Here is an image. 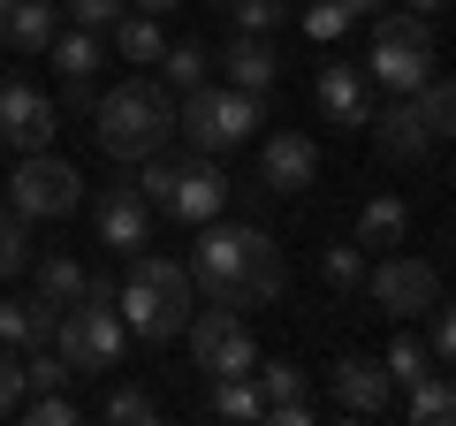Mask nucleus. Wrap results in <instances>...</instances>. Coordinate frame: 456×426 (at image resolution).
Segmentation results:
<instances>
[{
  "label": "nucleus",
  "mask_w": 456,
  "mask_h": 426,
  "mask_svg": "<svg viewBox=\"0 0 456 426\" xmlns=\"http://www.w3.org/2000/svg\"><path fill=\"white\" fill-rule=\"evenodd\" d=\"M53 99L38 92V84H0V145H16V152H46L53 145Z\"/></svg>",
  "instance_id": "9d476101"
},
{
  "label": "nucleus",
  "mask_w": 456,
  "mask_h": 426,
  "mask_svg": "<svg viewBox=\"0 0 456 426\" xmlns=\"http://www.w3.org/2000/svg\"><path fill=\"white\" fill-rule=\"evenodd\" d=\"M365 77H373L380 92H419V84L434 77V16H419V8H388V16H373Z\"/></svg>",
  "instance_id": "20e7f679"
},
{
  "label": "nucleus",
  "mask_w": 456,
  "mask_h": 426,
  "mask_svg": "<svg viewBox=\"0 0 456 426\" xmlns=\"http://www.w3.org/2000/svg\"><path fill=\"white\" fill-rule=\"evenodd\" d=\"M426 350L441 365H456V297H434V335H426Z\"/></svg>",
  "instance_id": "e433bc0d"
},
{
  "label": "nucleus",
  "mask_w": 456,
  "mask_h": 426,
  "mask_svg": "<svg viewBox=\"0 0 456 426\" xmlns=\"http://www.w3.org/2000/svg\"><path fill=\"white\" fill-rule=\"evenodd\" d=\"M312 99H320V115L335 122V130H365V122H373V77H365L358 61H320Z\"/></svg>",
  "instance_id": "f8f14e48"
},
{
  "label": "nucleus",
  "mask_w": 456,
  "mask_h": 426,
  "mask_svg": "<svg viewBox=\"0 0 456 426\" xmlns=\"http://www.w3.org/2000/svg\"><path fill=\"white\" fill-rule=\"evenodd\" d=\"M350 8H358V16H380V8H388V0H350Z\"/></svg>",
  "instance_id": "79ce46f5"
},
{
  "label": "nucleus",
  "mask_w": 456,
  "mask_h": 426,
  "mask_svg": "<svg viewBox=\"0 0 456 426\" xmlns=\"http://www.w3.org/2000/svg\"><path fill=\"white\" fill-rule=\"evenodd\" d=\"M403 8H419V16H441V8H456V0H403Z\"/></svg>",
  "instance_id": "a19ab883"
},
{
  "label": "nucleus",
  "mask_w": 456,
  "mask_h": 426,
  "mask_svg": "<svg viewBox=\"0 0 456 426\" xmlns=\"http://www.w3.org/2000/svg\"><path fill=\"white\" fill-rule=\"evenodd\" d=\"M167 213H175V221H191V229H206V221H221V213H228L221 152H191V160L175 168V198H167Z\"/></svg>",
  "instance_id": "1a4fd4ad"
},
{
  "label": "nucleus",
  "mask_w": 456,
  "mask_h": 426,
  "mask_svg": "<svg viewBox=\"0 0 456 426\" xmlns=\"http://www.w3.org/2000/svg\"><path fill=\"white\" fill-rule=\"evenodd\" d=\"M320 274L335 282V290H365V244L350 236V244H327L320 251Z\"/></svg>",
  "instance_id": "c756f323"
},
{
  "label": "nucleus",
  "mask_w": 456,
  "mask_h": 426,
  "mask_svg": "<svg viewBox=\"0 0 456 426\" xmlns=\"http://www.w3.org/2000/svg\"><path fill=\"white\" fill-rule=\"evenodd\" d=\"M53 69H61V84H92L99 77V61H107V46H99V31H84V23H77V31H53Z\"/></svg>",
  "instance_id": "4be33fe9"
},
{
  "label": "nucleus",
  "mask_w": 456,
  "mask_h": 426,
  "mask_svg": "<svg viewBox=\"0 0 456 426\" xmlns=\"http://www.w3.org/2000/svg\"><path fill=\"white\" fill-rule=\"evenodd\" d=\"M206 411H213V419H228V426H251V419H266V396H259V381H251V373H221Z\"/></svg>",
  "instance_id": "5701e85b"
},
{
  "label": "nucleus",
  "mask_w": 456,
  "mask_h": 426,
  "mask_svg": "<svg viewBox=\"0 0 456 426\" xmlns=\"http://www.w3.org/2000/svg\"><path fill=\"white\" fill-rule=\"evenodd\" d=\"M327 396H335L342 411H358V419H380L388 396H395V381H388L380 358H335L327 365Z\"/></svg>",
  "instance_id": "dca6fc26"
},
{
  "label": "nucleus",
  "mask_w": 456,
  "mask_h": 426,
  "mask_svg": "<svg viewBox=\"0 0 456 426\" xmlns=\"http://www.w3.org/2000/svg\"><path fill=\"white\" fill-rule=\"evenodd\" d=\"M449 259H456V251H449Z\"/></svg>",
  "instance_id": "a18cd8bd"
},
{
  "label": "nucleus",
  "mask_w": 456,
  "mask_h": 426,
  "mask_svg": "<svg viewBox=\"0 0 456 426\" xmlns=\"http://www.w3.org/2000/svg\"><path fill=\"white\" fill-rule=\"evenodd\" d=\"M77 198H84V176L61 160V152H23L16 160L8 206H16L23 221H61V213H77Z\"/></svg>",
  "instance_id": "0eeeda50"
},
{
  "label": "nucleus",
  "mask_w": 456,
  "mask_h": 426,
  "mask_svg": "<svg viewBox=\"0 0 456 426\" xmlns=\"http://www.w3.org/2000/svg\"><path fill=\"white\" fill-rule=\"evenodd\" d=\"M228 16H236V31L266 38V31H281V16H289V0H228Z\"/></svg>",
  "instance_id": "72a5a7b5"
},
{
  "label": "nucleus",
  "mask_w": 456,
  "mask_h": 426,
  "mask_svg": "<svg viewBox=\"0 0 456 426\" xmlns=\"http://www.w3.org/2000/svg\"><path fill=\"white\" fill-rule=\"evenodd\" d=\"M31 259H38V251H31V221H23V213H8V221H0V282L23 274Z\"/></svg>",
  "instance_id": "473e14b6"
},
{
  "label": "nucleus",
  "mask_w": 456,
  "mask_h": 426,
  "mask_svg": "<svg viewBox=\"0 0 456 426\" xmlns=\"http://www.w3.org/2000/svg\"><path fill=\"white\" fill-rule=\"evenodd\" d=\"M206 8H228V0H206Z\"/></svg>",
  "instance_id": "c03bdc74"
},
{
  "label": "nucleus",
  "mask_w": 456,
  "mask_h": 426,
  "mask_svg": "<svg viewBox=\"0 0 456 426\" xmlns=\"http://www.w3.org/2000/svg\"><path fill=\"white\" fill-rule=\"evenodd\" d=\"M259 92H236V84H191L175 107V137H191V152H228L259 130Z\"/></svg>",
  "instance_id": "39448f33"
},
{
  "label": "nucleus",
  "mask_w": 456,
  "mask_h": 426,
  "mask_svg": "<svg viewBox=\"0 0 456 426\" xmlns=\"http://www.w3.org/2000/svg\"><path fill=\"white\" fill-rule=\"evenodd\" d=\"M365 130H373L380 160H395V168H411V160H426V152H434V130H426V115H419V99H411V92H395L388 107L365 122Z\"/></svg>",
  "instance_id": "2eb2a0df"
},
{
  "label": "nucleus",
  "mask_w": 456,
  "mask_h": 426,
  "mask_svg": "<svg viewBox=\"0 0 456 426\" xmlns=\"http://www.w3.org/2000/svg\"><path fill=\"white\" fill-rule=\"evenodd\" d=\"M266 419H274V426H312L320 404H312V396H297V404H266Z\"/></svg>",
  "instance_id": "58836bf2"
},
{
  "label": "nucleus",
  "mask_w": 456,
  "mask_h": 426,
  "mask_svg": "<svg viewBox=\"0 0 456 426\" xmlns=\"http://www.w3.org/2000/svg\"><path fill=\"white\" fill-rule=\"evenodd\" d=\"M206 69H213L206 46H167V53H160V84H167V92H191V84H206Z\"/></svg>",
  "instance_id": "cd10ccee"
},
{
  "label": "nucleus",
  "mask_w": 456,
  "mask_h": 426,
  "mask_svg": "<svg viewBox=\"0 0 456 426\" xmlns=\"http://www.w3.org/2000/svg\"><path fill=\"white\" fill-rule=\"evenodd\" d=\"M221 69H228V84H236V92H274V46H266V38H251V31H236V46L221 53Z\"/></svg>",
  "instance_id": "6ab92c4d"
},
{
  "label": "nucleus",
  "mask_w": 456,
  "mask_h": 426,
  "mask_svg": "<svg viewBox=\"0 0 456 426\" xmlns=\"http://www.w3.org/2000/svg\"><path fill=\"white\" fill-rule=\"evenodd\" d=\"M122 8H130V0H69L61 16H77L84 31H114V23H122Z\"/></svg>",
  "instance_id": "4c0bfd02"
},
{
  "label": "nucleus",
  "mask_w": 456,
  "mask_h": 426,
  "mask_svg": "<svg viewBox=\"0 0 456 426\" xmlns=\"http://www.w3.org/2000/svg\"><path fill=\"white\" fill-rule=\"evenodd\" d=\"M350 23H358V8H350V0H312V8H305V38H312V46H335Z\"/></svg>",
  "instance_id": "c85d7f7f"
},
{
  "label": "nucleus",
  "mask_w": 456,
  "mask_h": 426,
  "mask_svg": "<svg viewBox=\"0 0 456 426\" xmlns=\"http://www.w3.org/2000/svg\"><path fill=\"white\" fill-rule=\"evenodd\" d=\"M84 282H92V266H77V259H69V251H46V259H38V290H46L53 297V305H77V297H84Z\"/></svg>",
  "instance_id": "b1692460"
},
{
  "label": "nucleus",
  "mask_w": 456,
  "mask_h": 426,
  "mask_svg": "<svg viewBox=\"0 0 456 426\" xmlns=\"http://www.w3.org/2000/svg\"><path fill=\"white\" fill-rule=\"evenodd\" d=\"M259 183L281 191V198H305L312 183H320V145H312L305 130H274L259 145Z\"/></svg>",
  "instance_id": "ddd939ff"
},
{
  "label": "nucleus",
  "mask_w": 456,
  "mask_h": 426,
  "mask_svg": "<svg viewBox=\"0 0 456 426\" xmlns=\"http://www.w3.org/2000/svg\"><path fill=\"white\" fill-rule=\"evenodd\" d=\"M53 350H61L77 373H114L122 350H130V328H122L114 297H77V305L61 312V328H53Z\"/></svg>",
  "instance_id": "423d86ee"
},
{
  "label": "nucleus",
  "mask_w": 456,
  "mask_h": 426,
  "mask_svg": "<svg viewBox=\"0 0 456 426\" xmlns=\"http://www.w3.org/2000/svg\"><path fill=\"white\" fill-rule=\"evenodd\" d=\"M183 343H191L198 373H213V381H221V373H251V365H259V343H251L244 312H228V305H213V312H191Z\"/></svg>",
  "instance_id": "6e6552de"
},
{
  "label": "nucleus",
  "mask_w": 456,
  "mask_h": 426,
  "mask_svg": "<svg viewBox=\"0 0 456 426\" xmlns=\"http://www.w3.org/2000/svg\"><path fill=\"white\" fill-rule=\"evenodd\" d=\"M191 290L206 305H228V312H259L281 297V251L266 229L251 221H206L198 229V259H191Z\"/></svg>",
  "instance_id": "f257e3e1"
},
{
  "label": "nucleus",
  "mask_w": 456,
  "mask_h": 426,
  "mask_svg": "<svg viewBox=\"0 0 456 426\" xmlns=\"http://www.w3.org/2000/svg\"><path fill=\"white\" fill-rule=\"evenodd\" d=\"M114 312L137 343H183L198 312V290H191V266L183 259H160V251H130V274L114 290Z\"/></svg>",
  "instance_id": "f03ea898"
},
{
  "label": "nucleus",
  "mask_w": 456,
  "mask_h": 426,
  "mask_svg": "<svg viewBox=\"0 0 456 426\" xmlns=\"http://www.w3.org/2000/svg\"><path fill=\"white\" fill-rule=\"evenodd\" d=\"M53 31H61V8H53V0H0V46L46 53Z\"/></svg>",
  "instance_id": "a211bd4d"
},
{
  "label": "nucleus",
  "mask_w": 456,
  "mask_h": 426,
  "mask_svg": "<svg viewBox=\"0 0 456 426\" xmlns=\"http://www.w3.org/2000/svg\"><path fill=\"white\" fill-rule=\"evenodd\" d=\"M380 365H388V381H395V389H411V381H426V373H434V350H426L419 335H395Z\"/></svg>",
  "instance_id": "bb28decb"
},
{
  "label": "nucleus",
  "mask_w": 456,
  "mask_h": 426,
  "mask_svg": "<svg viewBox=\"0 0 456 426\" xmlns=\"http://www.w3.org/2000/svg\"><path fill=\"white\" fill-rule=\"evenodd\" d=\"M175 168H183V160H167V152L137 160V198H145L152 213H167V198H175Z\"/></svg>",
  "instance_id": "2f4dec72"
},
{
  "label": "nucleus",
  "mask_w": 456,
  "mask_h": 426,
  "mask_svg": "<svg viewBox=\"0 0 456 426\" xmlns=\"http://www.w3.org/2000/svg\"><path fill=\"white\" fill-rule=\"evenodd\" d=\"M107 419L114 426H152V419H160V404H152L145 389H114L107 396Z\"/></svg>",
  "instance_id": "f704fd0d"
},
{
  "label": "nucleus",
  "mask_w": 456,
  "mask_h": 426,
  "mask_svg": "<svg viewBox=\"0 0 456 426\" xmlns=\"http://www.w3.org/2000/svg\"><path fill=\"white\" fill-rule=\"evenodd\" d=\"M23 396H31V381H23V350H16V343H0V419H8Z\"/></svg>",
  "instance_id": "c9c22d12"
},
{
  "label": "nucleus",
  "mask_w": 456,
  "mask_h": 426,
  "mask_svg": "<svg viewBox=\"0 0 456 426\" xmlns=\"http://www.w3.org/2000/svg\"><path fill=\"white\" fill-rule=\"evenodd\" d=\"M114 53H122L130 69H160V53H167L160 16H137V8H122V23H114Z\"/></svg>",
  "instance_id": "412c9836"
},
{
  "label": "nucleus",
  "mask_w": 456,
  "mask_h": 426,
  "mask_svg": "<svg viewBox=\"0 0 456 426\" xmlns=\"http://www.w3.org/2000/svg\"><path fill=\"white\" fill-rule=\"evenodd\" d=\"M411 99H419V115H426V130H434V145H441V137H456V77H426Z\"/></svg>",
  "instance_id": "393cba45"
},
{
  "label": "nucleus",
  "mask_w": 456,
  "mask_h": 426,
  "mask_svg": "<svg viewBox=\"0 0 456 426\" xmlns=\"http://www.w3.org/2000/svg\"><path fill=\"white\" fill-rule=\"evenodd\" d=\"M365 290H373V305L380 312H434V297H441V274L426 259H380V266H365Z\"/></svg>",
  "instance_id": "9b49d317"
},
{
  "label": "nucleus",
  "mask_w": 456,
  "mask_h": 426,
  "mask_svg": "<svg viewBox=\"0 0 456 426\" xmlns=\"http://www.w3.org/2000/svg\"><path fill=\"white\" fill-rule=\"evenodd\" d=\"M130 8H137V16H175L183 0H130Z\"/></svg>",
  "instance_id": "ea45409f"
},
{
  "label": "nucleus",
  "mask_w": 456,
  "mask_h": 426,
  "mask_svg": "<svg viewBox=\"0 0 456 426\" xmlns=\"http://www.w3.org/2000/svg\"><path fill=\"white\" fill-rule=\"evenodd\" d=\"M411 419H419V426H456V389L441 373L411 381Z\"/></svg>",
  "instance_id": "a878e982"
},
{
  "label": "nucleus",
  "mask_w": 456,
  "mask_h": 426,
  "mask_svg": "<svg viewBox=\"0 0 456 426\" xmlns=\"http://www.w3.org/2000/svg\"><path fill=\"white\" fill-rule=\"evenodd\" d=\"M403 236H411V206L395 191H380V198H365V206H358V244L365 251H395Z\"/></svg>",
  "instance_id": "aec40b11"
},
{
  "label": "nucleus",
  "mask_w": 456,
  "mask_h": 426,
  "mask_svg": "<svg viewBox=\"0 0 456 426\" xmlns=\"http://www.w3.org/2000/svg\"><path fill=\"white\" fill-rule=\"evenodd\" d=\"M53 328H61V305H53L46 290L8 297V305H0V343H16V350H46Z\"/></svg>",
  "instance_id": "f3484780"
},
{
  "label": "nucleus",
  "mask_w": 456,
  "mask_h": 426,
  "mask_svg": "<svg viewBox=\"0 0 456 426\" xmlns=\"http://www.w3.org/2000/svg\"><path fill=\"white\" fill-rule=\"evenodd\" d=\"M92 130H99V152L107 160L137 168L152 152H167V137H175V99H167V84L130 77V84H114V92L92 99Z\"/></svg>",
  "instance_id": "7ed1b4c3"
},
{
  "label": "nucleus",
  "mask_w": 456,
  "mask_h": 426,
  "mask_svg": "<svg viewBox=\"0 0 456 426\" xmlns=\"http://www.w3.org/2000/svg\"><path fill=\"white\" fill-rule=\"evenodd\" d=\"M8 213H16V206H8V191H0V221H8Z\"/></svg>",
  "instance_id": "37998d69"
},
{
  "label": "nucleus",
  "mask_w": 456,
  "mask_h": 426,
  "mask_svg": "<svg viewBox=\"0 0 456 426\" xmlns=\"http://www.w3.org/2000/svg\"><path fill=\"white\" fill-rule=\"evenodd\" d=\"M251 381H259V396H266V404H297V396H305V365H289V358L251 365Z\"/></svg>",
  "instance_id": "7c9ffc66"
},
{
  "label": "nucleus",
  "mask_w": 456,
  "mask_h": 426,
  "mask_svg": "<svg viewBox=\"0 0 456 426\" xmlns=\"http://www.w3.org/2000/svg\"><path fill=\"white\" fill-rule=\"evenodd\" d=\"M92 221H99V244H107V251H122V259L152 244V206L137 198V183H114V191H99Z\"/></svg>",
  "instance_id": "4468645a"
}]
</instances>
